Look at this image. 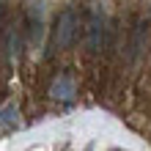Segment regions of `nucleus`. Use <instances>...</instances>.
I'll return each mask as SVG.
<instances>
[{"label":"nucleus","mask_w":151,"mask_h":151,"mask_svg":"<svg viewBox=\"0 0 151 151\" xmlns=\"http://www.w3.org/2000/svg\"><path fill=\"white\" fill-rule=\"evenodd\" d=\"M74 30H77V17L72 8H66L63 14L58 17V22H55V33H52V50H63L72 44L74 39Z\"/></svg>","instance_id":"1"},{"label":"nucleus","mask_w":151,"mask_h":151,"mask_svg":"<svg viewBox=\"0 0 151 151\" xmlns=\"http://www.w3.org/2000/svg\"><path fill=\"white\" fill-rule=\"evenodd\" d=\"M52 96H55V99H63V102H69L74 96V80H72V74H60L55 80V85H52Z\"/></svg>","instance_id":"2"},{"label":"nucleus","mask_w":151,"mask_h":151,"mask_svg":"<svg viewBox=\"0 0 151 151\" xmlns=\"http://www.w3.org/2000/svg\"><path fill=\"white\" fill-rule=\"evenodd\" d=\"M0 19H3V3H0Z\"/></svg>","instance_id":"3"}]
</instances>
